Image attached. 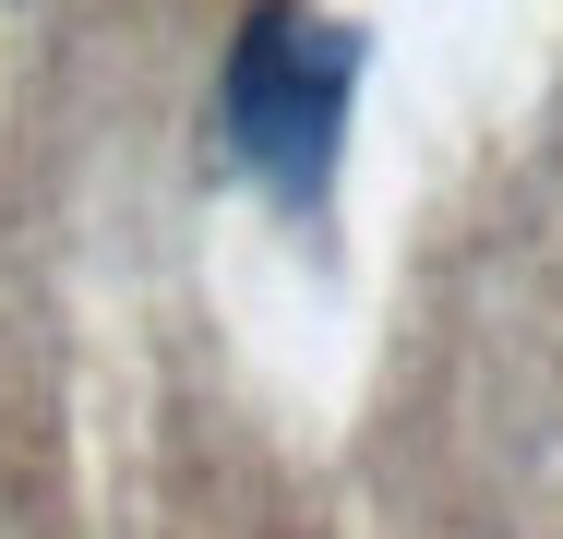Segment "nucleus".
<instances>
[{
  "label": "nucleus",
  "instance_id": "obj_1",
  "mask_svg": "<svg viewBox=\"0 0 563 539\" xmlns=\"http://www.w3.org/2000/svg\"><path fill=\"white\" fill-rule=\"evenodd\" d=\"M347 85H360V36L300 12V0H264L240 24V61H228V132L240 156L288 193V205H324L336 180V132H347Z\"/></svg>",
  "mask_w": 563,
  "mask_h": 539
}]
</instances>
